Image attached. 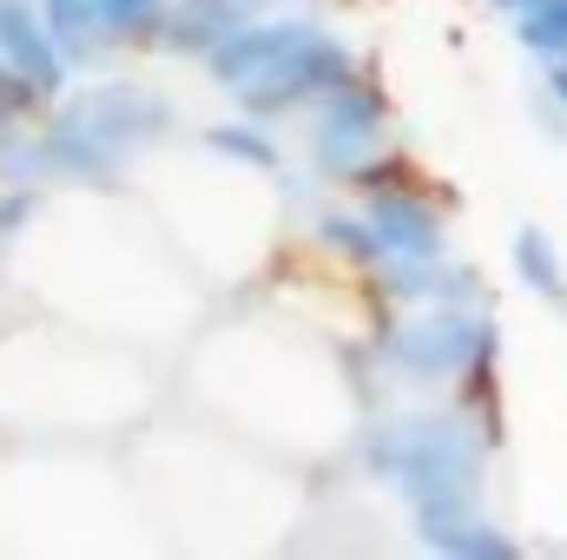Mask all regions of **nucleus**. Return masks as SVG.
I'll return each instance as SVG.
<instances>
[{
    "label": "nucleus",
    "instance_id": "nucleus-1",
    "mask_svg": "<svg viewBox=\"0 0 567 560\" xmlns=\"http://www.w3.org/2000/svg\"><path fill=\"white\" fill-rule=\"evenodd\" d=\"M502 7L515 13L522 40L548 60V80H555V93L567 106V0H502Z\"/></svg>",
    "mask_w": 567,
    "mask_h": 560
},
{
    "label": "nucleus",
    "instance_id": "nucleus-2",
    "mask_svg": "<svg viewBox=\"0 0 567 560\" xmlns=\"http://www.w3.org/2000/svg\"><path fill=\"white\" fill-rule=\"evenodd\" d=\"M0 46H7L27 73H47V80H53V60H47V46L33 40V13H27V0H0Z\"/></svg>",
    "mask_w": 567,
    "mask_h": 560
},
{
    "label": "nucleus",
    "instance_id": "nucleus-3",
    "mask_svg": "<svg viewBox=\"0 0 567 560\" xmlns=\"http://www.w3.org/2000/svg\"><path fill=\"white\" fill-rule=\"evenodd\" d=\"M158 13V0H93V27H140Z\"/></svg>",
    "mask_w": 567,
    "mask_h": 560
}]
</instances>
